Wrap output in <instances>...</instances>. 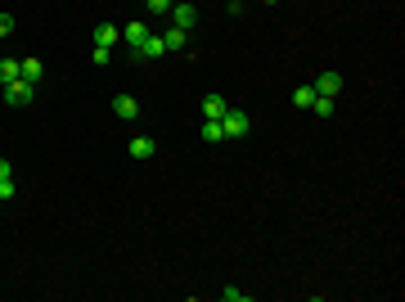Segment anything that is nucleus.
Segmentation results:
<instances>
[{
    "mask_svg": "<svg viewBox=\"0 0 405 302\" xmlns=\"http://www.w3.org/2000/svg\"><path fill=\"white\" fill-rule=\"evenodd\" d=\"M0 95H5V104H14V109H27V104L36 100V86L18 77V81H9V86H0Z\"/></svg>",
    "mask_w": 405,
    "mask_h": 302,
    "instance_id": "f257e3e1",
    "label": "nucleus"
},
{
    "mask_svg": "<svg viewBox=\"0 0 405 302\" xmlns=\"http://www.w3.org/2000/svg\"><path fill=\"white\" fill-rule=\"evenodd\" d=\"M221 131H225V140H244V136H248V113H244V109H225Z\"/></svg>",
    "mask_w": 405,
    "mask_h": 302,
    "instance_id": "f03ea898",
    "label": "nucleus"
},
{
    "mask_svg": "<svg viewBox=\"0 0 405 302\" xmlns=\"http://www.w3.org/2000/svg\"><path fill=\"white\" fill-rule=\"evenodd\" d=\"M171 27H180V32H194V27H198V9L189 5V0H176V5H171Z\"/></svg>",
    "mask_w": 405,
    "mask_h": 302,
    "instance_id": "7ed1b4c3",
    "label": "nucleus"
},
{
    "mask_svg": "<svg viewBox=\"0 0 405 302\" xmlns=\"http://www.w3.org/2000/svg\"><path fill=\"white\" fill-rule=\"evenodd\" d=\"M311 86H315V95H333L338 100V95H342V72H320Z\"/></svg>",
    "mask_w": 405,
    "mask_h": 302,
    "instance_id": "20e7f679",
    "label": "nucleus"
},
{
    "mask_svg": "<svg viewBox=\"0 0 405 302\" xmlns=\"http://www.w3.org/2000/svg\"><path fill=\"white\" fill-rule=\"evenodd\" d=\"M127 154L135 158V163H149V158L158 154V140H149V136H135L131 145H127Z\"/></svg>",
    "mask_w": 405,
    "mask_h": 302,
    "instance_id": "39448f33",
    "label": "nucleus"
},
{
    "mask_svg": "<svg viewBox=\"0 0 405 302\" xmlns=\"http://www.w3.org/2000/svg\"><path fill=\"white\" fill-rule=\"evenodd\" d=\"M225 109H230L225 95H216V90H207V95H202V118H207V122H221V118H225Z\"/></svg>",
    "mask_w": 405,
    "mask_h": 302,
    "instance_id": "423d86ee",
    "label": "nucleus"
},
{
    "mask_svg": "<svg viewBox=\"0 0 405 302\" xmlns=\"http://www.w3.org/2000/svg\"><path fill=\"white\" fill-rule=\"evenodd\" d=\"M162 54H167V45H162V36H144V45H140V54H135L131 63H144V59H162Z\"/></svg>",
    "mask_w": 405,
    "mask_h": 302,
    "instance_id": "0eeeda50",
    "label": "nucleus"
},
{
    "mask_svg": "<svg viewBox=\"0 0 405 302\" xmlns=\"http://www.w3.org/2000/svg\"><path fill=\"white\" fill-rule=\"evenodd\" d=\"M90 41H95V45H104V50H113V45L122 41V32H118V27H113V23H95Z\"/></svg>",
    "mask_w": 405,
    "mask_h": 302,
    "instance_id": "6e6552de",
    "label": "nucleus"
},
{
    "mask_svg": "<svg viewBox=\"0 0 405 302\" xmlns=\"http://www.w3.org/2000/svg\"><path fill=\"white\" fill-rule=\"evenodd\" d=\"M144 36H149V27H144V23H127V27H122V41L131 45V59H135V54H140Z\"/></svg>",
    "mask_w": 405,
    "mask_h": 302,
    "instance_id": "1a4fd4ad",
    "label": "nucleus"
},
{
    "mask_svg": "<svg viewBox=\"0 0 405 302\" xmlns=\"http://www.w3.org/2000/svg\"><path fill=\"white\" fill-rule=\"evenodd\" d=\"M113 113H118L122 122H131V118H140V100L135 95H127V90H122L118 100H113Z\"/></svg>",
    "mask_w": 405,
    "mask_h": 302,
    "instance_id": "9d476101",
    "label": "nucleus"
},
{
    "mask_svg": "<svg viewBox=\"0 0 405 302\" xmlns=\"http://www.w3.org/2000/svg\"><path fill=\"white\" fill-rule=\"evenodd\" d=\"M185 41H189V32H180V27H167V32H162V45H167V54H171V50H185Z\"/></svg>",
    "mask_w": 405,
    "mask_h": 302,
    "instance_id": "9b49d317",
    "label": "nucleus"
},
{
    "mask_svg": "<svg viewBox=\"0 0 405 302\" xmlns=\"http://www.w3.org/2000/svg\"><path fill=\"white\" fill-rule=\"evenodd\" d=\"M41 72H45V63H41V59H23L18 77H23V81H32V86H36V81H41Z\"/></svg>",
    "mask_w": 405,
    "mask_h": 302,
    "instance_id": "f8f14e48",
    "label": "nucleus"
},
{
    "mask_svg": "<svg viewBox=\"0 0 405 302\" xmlns=\"http://www.w3.org/2000/svg\"><path fill=\"white\" fill-rule=\"evenodd\" d=\"M18 68H23V59H0V86L18 81Z\"/></svg>",
    "mask_w": 405,
    "mask_h": 302,
    "instance_id": "ddd939ff",
    "label": "nucleus"
},
{
    "mask_svg": "<svg viewBox=\"0 0 405 302\" xmlns=\"http://www.w3.org/2000/svg\"><path fill=\"white\" fill-rule=\"evenodd\" d=\"M311 113H315V118H333V113H338V104H333V95H315V104H311Z\"/></svg>",
    "mask_w": 405,
    "mask_h": 302,
    "instance_id": "4468645a",
    "label": "nucleus"
},
{
    "mask_svg": "<svg viewBox=\"0 0 405 302\" xmlns=\"http://www.w3.org/2000/svg\"><path fill=\"white\" fill-rule=\"evenodd\" d=\"M202 140H207V145H221V140H225V131H221V122H202V131H198Z\"/></svg>",
    "mask_w": 405,
    "mask_h": 302,
    "instance_id": "2eb2a0df",
    "label": "nucleus"
},
{
    "mask_svg": "<svg viewBox=\"0 0 405 302\" xmlns=\"http://www.w3.org/2000/svg\"><path fill=\"white\" fill-rule=\"evenodd\" d=\"M293 104H297V109H311V104H315V86H297L293 90Z\"/></svg>",
    "mask_w": 405,
    "mask_h": 302,
    "instance_id": "dca6fc26",
    "label": "nucleus"
},
{
    "mask_svg": "<svg viewBox=\"0 0 405 302\" xmlns=\"http://www.w3.org/2000/svg\"><path fill=\"white\" fill-rule=\"evenodd\" d=\"M171 5H176V0H144L149 14H171Z\"/></svg>",
    "mask_w": 405,
    "mask_h": 302,
    "instance_id": "f3484780",
    "label": "nucleus"
},
{
    "mask_svg": "<svg viewBox=\"0 0 405 302\" xmlns=\"http://www.w3.org/2000/svg\"><path fill=\"white\" fill-rule=\"evenodd\" d=\"M18 194V185H14V176H9V181H0V203H9Z\"/></svg>",
    "mask_w": 405,
    "mask_h": 302,
    "instance_id": "a211bd4d",
    "label": "nucleus"
},
{
    "mask_svg": "<svg viewBox=\"0 0 405 302\" xmlns=\"http://www.w3.org/2000/svg\"><path fill=\"white\" fill-rule=\"evenodd\" d=\"M221 298H225V302H248V294H244V289H235V285L221 289Z\"/></svg>",
    "mask_w": 405,
    "mask_h": 302,
    "instance_id": "6ab92c4d",
    "label": "nucleus"
},
{
    "mask_svg": "<svg viewBox=\"0 0 405 302\" xmlns=\"http://www.w3.org/2000/svg\"><path fill=\"white\" fill-rule=\"evenodd\" d=\"M109 59H113V50H104V45H95V63H100V68H109Z\"/></svg>",
    "mask_w": 405,
    "mask_h": 302,
    "instance_id": "aec40b11",
    "label": "nucleus"
},
{
    "mask_svg": "<svg viewBox=\"0 0 405 302\" xmlns=\"http://www.w3.org/2000/svg\"><path fill=\"white\" fill-rule=\"evenodd\" d=\"M14 32V14H0V36H9Z\"/></svg>",
    "mask_w": 405,
    "mask_h": 302,
    "instance_id": "412c9836",
    "label": "nucleus"
},
{
    "mask_svg": "<svg viewBox=\"0 0 405 302\" xmlns=\"http://www.w3.org/2000/svg\"><path fill=\"white\" fill-rule=\"evenodd\" d=\"M14 176V167H9V158H0V181H9Z\"/></svg>",
    "mask_w": 405,
    "mask_h": 302,
    "instance_id": "4be33fe9",
    "label": "nucleus"
},
{
    "mask_svg": "<svg viewBox=\"0 0 405 302\" xmlns=\"http://www.w3.org/2000/svg\"><path fill=\"white\" fill-rule=\"evenodd\" d=\"M230 9H244V0H230Z\"/></svg>",
    "mask_w": 405,
    "mask_h": 302,
    "instance_id": "5701e85b",
    "label": "nucleus"
},
{
    "mask_svg": "<svg viewBox=\"0 0 405 302\" xmlns=\"http://www.w3.org/2000/svg\"><path fill=\"white\" fill-rule=\"evenodd\" d=\"M262 5H279V0H262Z\"/></svg>",
    "mask_w": 405,
    "mask_h": 302,
    "instance_id": "b1692460",
    "label": "nucleus"
}]
</instances>
